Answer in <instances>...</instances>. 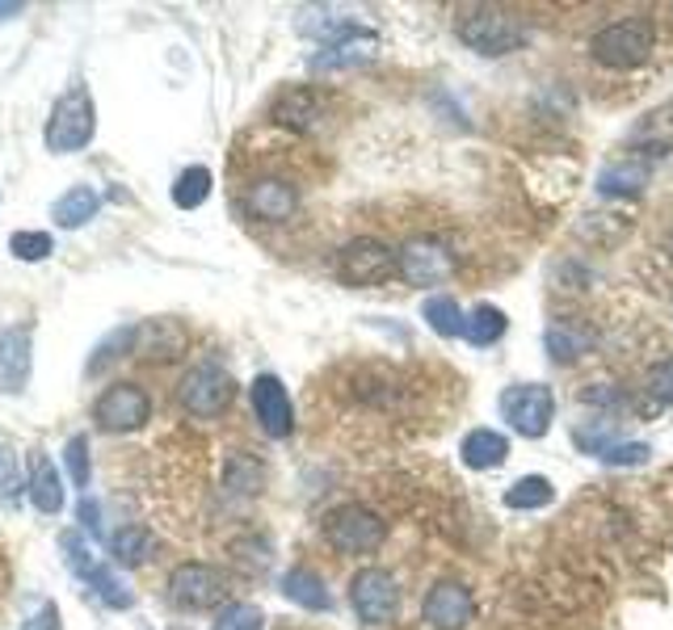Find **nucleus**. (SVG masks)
Here are the masks:
<instances>
[{
    "mask_svg": "<svg viewBox=\"0 0 673 630\" xmlns=\"http://www.w3.org/2000/svg\"><path fill=\"white\" fill-rule=\"evenodd\" d=\"M168 597L181 609H211L228 597V576L202 560H186L168 576Z\"/></svg>",
    "mask_w": 673,
    "mask_h": 630,
    "instance_id": "9d476101",
    "label": "nucleus"
},
{
    "mask_svg": "<svg viewBox=\"0 0 673 630\" xmlns=\"http://www.w3.org/2000/svg\"><path fill=\"white\" fill-rule=\"evenodd\" d=\"M396 274L409 281V286H438V281H446L455 274V261H451V253L438 240L417 235V240H409L396 253Z\"/></svg>",
    "mask_w": 673,
    "mask_h": 630,
    "instance_id": "f8f14e48",
    "label": "nucleus"
},
{
    "mask_svg": "<svg viewBox=\"0 0 673 630\" xmlns=\"http://www.w3.org/2000/svg\"><path fill=\"white\" fill-rule=\"evenodd\" d=\"M152 417V399L140 383H110L93 399V420L101 433H135Z\"/></svg>",
    "mask_w": 673,
    "mask_h": 630,
    "instance_id": "1a4fd4ad",
    "label": "nucleus"
},
{
    "mask_svg": "<svg viewBox=\"0 0 673 630\" xmlns=\"http://www.w3.org/2000/svg\"><path fill=\"white\" fill-rule=\"evenodd\" d=\"M459 38L476 55H488V59H501V55H514L530 43V25L522 13L514 9H501V4H467L459 13Z\"/></svg>",
    "mask_w": 673,
    "mask_h": 630,
    "instance_id": "f257e3e1",
    "label": "nucleus"
},
{
    "mask_svg": "<svg viewBox=\"0 0 673 630\" xmlns=\"http://www.w3.org/2000/svg\"><path fill=\"white\" fill-rule=\"evenodd\" d=\"M555 500V488L552 479H543V475H527V479H518L514 488L505 491V505L509 509H548Z\"/></svg>",
    "mask_w": 673,
    "mask_h": 630,
    "instance_id": "7c9ffc66",
    "label": "nucleus"
},
{
    "mask_svg": "<svg viewBox=\"0 0 673 630\" xmlns=\"http://www.w3.org/2000/svg\"><path fill=\"white\" fill-rule=\"evenodd\" d=\"M106 542H110L114 563H122V567H144V563L156 555V538H152L147 526H122V530H114Z\"/></svg>",
    "mask_w": 673,
    "mask_h": 630,
    "instance_id": "a878e982",
    "label": "nucleus"
},
{
    "mask_svg": "<svg viewBox=\"0 0 673 630\" xmlns=\"http://www.w3.org/2000/svg\"><path fill=\"white\" fill-rule=\"evenodd\" d=\"M421 316H426V324L438 332V336H463V311H459V299L451 295H430L426 303H421Z\"/></svg>",
    "mask_w": 673,
    "mask_h": 630,
    "instance_id": "c756f323",
    "label": "nucleus"
},
{
    "mask_svg": "<svg viewBox=\"0 0 673 630\" xmlns=\"http://www.w3.org/2000/svg\"><path fill=\"white\" fill-rule=\"evenodd\" d=\"M30 371H34V328H4L0 332V391L4 396H22L30 387Z\"/></svg>",
    "mask_w": 673,
    "mask_h": 630,
    "instance_id": "2eb2a0df",
    "label": "nucleus"
},
{
    "mask_svg": "<svg viewBox=\"0 0 673 630\" xmlns=\"http://www.w3.org/2000/svg\"><path fill=\"white\" fill-rule=\"evenodd\" d=\"M93 131H97L93 97H89L85 85H76V89H68V93L51 106L43 140H47L51 156H73V152H80V147H89Z\"/></svg>",
    "mask_w": 673,
    "mask_h": 630,
    "instance_id": "20e7f679",
    "label": "nucleus"
},
{
    "mask_svg": "<svg viewBox=\"0 0 673 630\" xmlns=\"http://www.w3.org/2000/svg\"><path fill=\"white\" fill-rule=\"evenodd\" d=\"M631 143L636 147H644V156H665L673 143V106H665V110H652V114L640 118V126L631 131Z\"/></svg>",
    "mask_w": 673,
    "mask_h": 630,
    "instance_id": "bb28decb",
    "label": "nucleus"
},
{
    "mask_svg": "<svg viewBox=\"0 0 673 630\" xmlns=\"http://www.w3.org/2000/svg\"><path fill=\"white\" fill-rule=\"evenodd\" d=\"M548 353H552L555 366H573V362H581L585 353H594V328L581 324V320H573V316H560V320H552L548 324Z\"/></svg>",
    "mask_w": 673,
    "mask_h": 630,
    "instance_id": "aec40b11",
    "label": "nucleus"
},
{
    "mask_svg": "<svg viewBox=\"0 0 673 630\" xmlns=\"http://www.w3.org/2000/svg\"><path fill=\"white\" fill-rule=\"evenodd\" d=\"M97 210H101V194H97V189H89V186H73L68 194H59V198H55L51 219H55V228L76 232V228H85V223L93 219Z\"/></svg>",
    "mask_w": 673,
    "mask_h": 630,
    "instance_id": "b1692460",
    "label": "nucleus"
},
{
    "mask_svg": "<svg viewBox=\"0 0 673 630\" xmlns=\"http://www.w3.org/2000/svg\"><path fill=\"white\" fill-rule=\"evenodd\" d=\"M391 274H396V253L375 235H358V240L341 244V253H336V278L345 286L366 290V286L387 281Z\"/></svg>",
    "mask_w": 673,
    "mask_h": 630,
    "instance_id": "6e6552de",
    "label": "nucleus"
},
{
    "mask_svg": "<svg viewBox=\"0 0 673 630\" xmlns=\"http://www.w3.org/2000/svg\"><path fill=\"white\" fill-rule=\"evenodd\" d=\"M421 618L433 630H463L476 618V601H472V588L459 581H438L421 601Z\"/></svg>",
    "mask_w": 673,
    "mask_h": 630,
    "instance_id": "4468645a",
    "label": "nucleus"
},
{
    "mask_svg": "<svg viewBox=\"0 0 673 630\" xmlns=\"http://www.w3.org/2000/svg\"><path fill=\"white\" fill-rule=\"evenodd\" d=\"M22 491H25V475L22 467H18V458H13V450H4L0 445V496L9 500V509L22 500Z\"/></svg>",
    "mask_w": 673,
    "mask_h": 630,
    "instance_id": "4c0bfd02",
    "label": "nucleus"
},
{
    "mask_svg": "<svg viewBox=\"0 0 673 630\" xmlns=\"http://www.w3.org/2000/svg\"><path fill=\"white\" fill-rule=\"evenodd\" d=\"M649 445L644 442H606L598 450L602 463H610V467H640V463H649Z\"/></svg>",
    "mask_w": 673,
    "mask_h": 630,
    "instance_id": "e433bc0d",
    "label": "nucleus"
},
{
    "mask_svg": "<svg viewBox=\"0 0 673 630\" xmlns=\"http://www.w3.org/2000/svg\"><path fill=\"white\" fill-rule=\"evenodd\" d=\"M657 47V25L644 13H631V18H619V22L602 25L598 34L589 38V55L598 59L602 68H640L644 59Z\"/></svg>",
    "mask_w": 673,
    "mask_h": 630,
    "instance_id": "f03ea898",
    "label": "nucleus"
},
{
    "mask_svg": "<svg viewBox=\"0 0 673 630\" xmlns=\"http://www.w3.org/2000/svg\"><path fill=\"white\" fill-rule=\"evenodd\" d=\"M375 51H379V34H371V30H362V25H354V22H345L333 38L312 55V68L316 71L354 68V64H366Z\"/></svg>",
    "mask_w": 673,
    "mask_h": 630,
    "instance_id": "f3484780",
    "label": "nucleus"
},
{
    "mask_svg": "<svg viewBox=\"0 0 673 630\" xmlns=\"http://www.w3.org/2000/svg\"><path fill=\"white\" fill-rule=\"evenodd\" d=\"M25 496L38 513L55 517L64 509V479H59V467L51 463L47 450H34L30 454V467H25Z\"/></svg>",
    "mask_w": 673,
    "mask_h": 630,
    "instance_id": "6ab92c4d",
    "label": "nucleus"
},
{
    "mask_svg": "<svg viewBox=\"0 0 673 630\" xmlns=\"http://www.w3.org/2000/svg\"><path fill=\"white\" fill-rule=\"evenodd\" d=\"M649 396L665 408V404H673V357H665V362H657L649 371Z\"/></svg>",
    "mask_w": 673,
    "mask_h": 630,
    "instance_id": "58836bf2",
    "label": "nucleus"
},
{
    "mask_svg": "<svg viewBox=\"0 0 673 630\" xmlns=\"http://www.w3.org/2000/svg\"><path fill=\"white\" fill-rule=\"evenodd\" d=\"M22 9H25V4H18V0H13V4H9V0H0V25L13 22V18H22Z\"/></svg>",
    "mask_w": 673,
    "mask_h": 630,
    "instance_id": "79ce46f5",
    "label": "nucleus"
},
{
    "mask_svg": "<svg viewBox=\"0 0 673 630\" xmlns=\"http://www.w3.org/2000/svg\"><path fill=\"white\" fill-rule=\"evenodd\" d=\"M501 417L522 438H543L555 420V396L548 383H514L501 391Z\"/></svg>",
    "mask_w": 673,
    "mask_h": 630,
    "instance_id": "0eeeda50",
    "label": "nucleus"
},
{
    "mask_svg": "<svg viewBox=\"0 0 673 630\" xmlns=\"http://www.w3.org/2000/svg\"><path fill=\"white\" fill-rule=\"evenodd\" d=\"M265 488V463L257 454H228V463H223V491L228 496H257Z\"/></svg>",
    "mask_w": 673,
    "mask_h": 630,
    "instance_id": "393cba45",
    "label": "nucleus"
},
{
    "mask_svg": "<svg viewBox=\"0 0 673 630\" xmlns=\"http://www.w3.org/2000/svg\"><path fill=\"white\" fill-rule=\"evenodd\" d=\"M459 454L472 471H493L509 458V438L497 433V429H472L459 445Z\"/></svg>",
    "mask_w": 673,
    "mask_h": 630,
    "instance_id": "5701e85b",
    "label": "nucleus"
},
{
    "mask_svg": "<svg viewBox=\"0 0 673 630\" xmlns=\"http://www.w3.org/2000/svg\"><path fill=\"white\" fill-rule=\"evenodd\" d=\"M262 627H265V614L257 606H249V601L223 606L216 614V622H211V630H262Z\"/></svg>",
    "mask_w": 673,
    "mask_h": 630,
    "instance_id": "f704fd0d",
    "label": "nucleus"
},
{
    "mask_svg": "<svg viewBox=\"0 0 673 630\" xmlns=\"http://www.w3.org/2000/svg\"><path fill=\"white\" fill-rule=\"evenodd\" d=\"M9 253L18 261H25V265H38V261H47L51 253H55V235L51 232H13L9 235Z\"/></svg>",
    "mask_w": 673,
    "mask_h": 630,
    "instance_id": "473e14b6",
    "label": "nucleus"
},
{
    "mask_svg": "<svg viewBox=\"0 0 673 630\" xmlns=\"http://www.w3.org/2000/svg\"><path fill=\"white\" fill-rule=\"evenodd\" d=\"M249 404H253V417L262 420V429L269 438H290V429H295V404H290V391L283 387L278 374H257L249 383Z\"/></svg>",
    "mask_w": 673,
    "mask_h": 630,
    "instance_id": "ddd939ff",
    "label": "nucleus"
},
{
    "mask_svg": "<svg viewBox=\"0 0 673 630\" xmlns=\"http://www.w3.org/2000/svg\"><path fill=\"white\" fill-rule=\"evenodd\" d=\"M320 530L336 555H375L387 538V521L366 505H336L324 513Z\"/></svg>",
    "mask_w": 673,
    "mask_h": 630,
    "instance_id": "39448f33",
    "label": "nucleus"
},
{
    "mask_svg": "<svg viewBox=\"0 0 673 630\" xmlns=\"http://www.w3.org/2000/svg\"><path fill=\"white\" fill-rule=\"evenodd\" d=\"M76 517H80V526H85L93 538H106V530H101V505H97L93 496H85V500L76 505Z\"/></svg>",
    "mask_w": 673,
    "mask_h": 630,
    "instance_id": "ea45409f",
    "label": "nucleus"
},
{
    "mask_svg": "<svg viewBox=\"0 0 673 630\" xmlns=\"http://www.w3.org/2000/svg\"><path fill=\"white\" fill-rule=\"evenodd\" d=\"M652 177V164L649 161H636V156H627V161H615L606 164L598 173V194L606 198H636V194H644Z\"/></svg>",
    "mask_w": 673,
    "mask_h": 630,
    "instance_id": "412c9836",
    "label": "nucleus"
},
{
    "mask_svg": "<svg viewBox=\"0 0 673 630\" xmlns=\"http://www.w3.org/2000/svg\"><path fill=\"white\" fill-rule=\"evenodd\" d=\"M59 551H64V563H68V572L73 576H80V581L89 584L101 572V563H97V555L85 546V538L76 534V530H64L59 534Z\"/></svg>",
    "mask_w": 673,
    "mask_h": 630,
    "instance_id": "2f4dec72",
    "label": "nucleus"
},
{
    "mask_svg": "<svg viewBox=\"0 0 673 630\" xmlns=\"http://www.w3.org/2000/svg\"><path fill=\"white\" fill-rule=\"evenodd\" d=\"M64 467H68V479H73L76 488H89V479H93V458H89V438H85V433L68 438V445H64Z\"/></svg>",
    "mask_w": 673,
    "mask_h": 630,
    "instance_id": "72a5a7b5",
    "label": "nucleus"
},
{
    "mask_svg": "<svg viewBox=\"0 0 673 630\" xmlns=\"http://www.w3.org/2000/svg\"><path fill=\"white\" fill-rule=\"evenodd\" d=\"M241 210L253 223H287L299 210V186L287 177H253L241 194Z\"/></svg>",
    "mask_w": 673,
    "mask_h": 630,
    "instance_id": "9b49d317",
    "label": "nucleus"
},
{
    "mask_svg": "<svg viewBox=\"0 0 673 630\" xmlns=\"http://www.w3.org/2000/svg\"><path fill=\"white\" fill-rule=\"evenodd\" d=\"M211 189H216V173H211L207 164H190V168H181L177 181H173V207L198 210L207 198H211Z\"/></svg>",
    "mask_w": 673,
    "mask_h": 630,
    "instance_id": "cd10ccee",
    "label": "nucleus"
},
{
    "mask_svg": "<svg viewBox=\"0 0 673 630\" xmlns=\"http://www.w3.org/2000/svg\"><path fill=\"white\" fill-rule=\"evenodd\" d=\"M181 345H186V336H181L177 320H144V324L131 328V353L140 362H173V357H181Z\"/></svg>",
    "mask_w": 673,
    "mask_h": 630,
    "instance_id": "a211bd4d",
    "label": "nucleus"
},
{
    "mask_svg": "<svg viewBox=\"0 0 673 630\" xmlns=\"http://www.w3.org/2000/svg\"><path fill=\"white\" fill-rule=\"evenodd\" d=\"M278 588L299 609H312V614H329L333 609V597H329V588H324V581L316 576L312 567H290V572H283Z\"/></svg>",
    "mask_w": 673,
    "mask_h": 630,
    "instance_id": "4be33fe9",
    "label": "nucleus"
},
{
    "mask_svg": "<svg viewBox=\"0 0 673 630\" xmlns=\"http://www.w3.org/2000/svg\"><path fill=\"white\" fill-rule=\"evenodd\" d=\"M665 257L673 261V228H670V232H665Z\"/></svg>",
    "mask_w": 673,
    "mask_h": 630,
    "instance_id": "37998d69",
    "label": "nucleus"
},
{
    "mask_svg": "<svg viewBox=\"0 0 673 630\" xmlns=\"http://www.w3.org/2000/svg\"><path fill=\"white\" fill-rule=\"evenodd\" d=\"M89 584H93L97 597H101V601H106L110 609H131V606H135V593H131V584L119 581L110 567H101V572H97Z\"/></svg>",
    "mask_w": 673,
    "mask_h": 630,
    "instance_id": "c9c22d12",
    "label": "nucleus"
},
{
    "mask_svg": "<svg viewBox=\"0 0 673 630\" xmlns=\"http://www.w3.org/2000/svg\"><path fill=\"white\" fill-rule=\"evenodd\" d=\"M269 118L287 131H299V135H312L324 126V97L316 93L312 85H287L278 89V97L269 101Z\"/></svg>",
    "mask_w": 673,
    "mask_h": 630,
    "instance_id": "dca6fc26",
    "label": "nucleus"
},
{
    "mask_svg": "<svg viewBox=\"0 0 673 630\" xmlns=\"http://www.w3.org/2000/svg\"><path fill=\"white\" fill-rule=\"evenodd\" d=\"M236 399V378L219 366L216 357L194 362L190 371L177 378V404L194 420H211L228 412V404Z\"/></svg>",
    "mask_w": 673,
    "mask_h": 630,
    "instance_id": "7ed1b4c3",
    "label": "nucleus"
},
{
    "mask_svg": "<svg viewBox=\"0 0 673 630\" xmlns=\"http://www.w3.org/2000/svg\"><path fill=\"white\" fill-rule=\"evenodd\" d=\"M25 630H59V609L51 606H43V614H34V618H30V627Z\"/></svg>",
    "mask_w": 673,
    "mask_h": 630,
    "instance_id": "a19ab883",
    "label": "nucleus"
},
{
    "mask_svg": "<svg viewBox=\"0 0 673 630\" xmlns=\"http://www.w3.org/2000/svg\"><path fill=\"white\" fill-rule=\"evenodd\" d=\"M350 606L366 627H387L400 614V584L384 567H358L350 581Z\"/></svg>",
    "mask_w": 673,
    "mask_h": 630,
    "instance_id": "423d86ee",
    "label": "nucleus"
},
{
    "mask_svg": "<svg viewBox=\"0 0 673 630\" xmlns=\"http://www.w3.org/2000/svg\"><path fill=\"white\" fill-rule=\"evenodd\" d=\"M505 328H509V320H505L501 307L481 303V307H472V311L463 316V341H467V345H481V350H484V345L501 341Z\"/></svg>",
    "mask_w": 673,
    "mask_h": 630,
    "instance_id": "c85d7f7f",
    "label": "nucleus"
}]
</instances>
